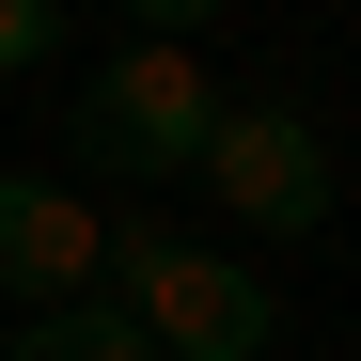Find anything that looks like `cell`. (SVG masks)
Returning a JSON list of instances; mask_svg holds the SVG:
<instances>
[{
  "label": "cell",
  "mask_w": 361,
  "mask_h": 361,
  "mask_svg": "<svg viewBox=\"0 0 361 361\" xmlns=\"http://www.w3.org/2000/svg\"><path fill=\"white\" fill-rule=\"evenodd\" d=\"M79 157L94 173H126V189H189L204 173V142H220V79H204V47H110V63L79 79Z\"/></svg>",
  "instance_id": "obj_1"
},
{
  "label": "cell",
  "mask_w": 361,
  "mask_h": 361,
  "mask_svg": "<svg viewBox=\"0 0 361 361\" xmlns=\"http://www.w3.org/2000/svg\"><path fill=\"white\" fill-rule=\"evenodd\" d=\"M110 283H126V314H142L157 361H267V330H283V298L235 252L173 235V220H110Z\"/></svg>",
  "instance_id": "obj_2"
},
{
  "label": "cell",
  "mask_w": 361,
  "mask_h": 361,
  "mask_svg": "<svg viewBox=\"0 0 361 361\" xmlns=\"http://www.w3.org/2000/svg\"><path fill=\"white\" fill-rule=\"evenodd\" d=\"M204 189L235 235H314L330 220V142H314V110H283V94H220V142H204Z\"/></svg>",
  "instance_id": "obj_3"
},
{
  "label": "cell",
  "mask_w": 361,
  "mask_h": 361,
  "mask_svg": "<svg viewBox=\"0 0 361 361\" xmlns=\"http://www.w3.org/2000/svg\"><path fill=\"white\" fill-rule=\"evenodd\" d=\"M94 283H110V220L63 173H0V298H16V314H63Z\"/></svg>",
  "instance_id": "obj_4"
},
{
  "label": "cell",
  "mask_w": 361,
  "mask_h": 361,
  "mask_svg": "<svg viewBox=\"0 0 361 361\" xmlns=\"http://www.w3.org/2000/svg\"><path fill=\"white\" fill-rule=\"evenodd\" d=\"M0 361H157V345H142V314H126V298H63V314H32Z\"/></svg>",
  "instance_id": "obj_5"
},
{
  "label": "cell",
  "mask_w": 361,
  "mask_h": 361,
  "mask_svg": "<svg viewBox=\"0 0 361 361\" xmlns=\"http://www.w3.org/2000/svg\"><path fill=\"white\" fill-rule=\"evenodd\" d=\"M47 32H63V0H0V79H16V63H47Z\"/></svg>",
  "instance_id": "obj_6"
},
{
  "label": "cell",
  "mask_w": 361,
  "mask_h": 361,
  "mask_svg": "<svg viewBox=\"0 0 361 361\" xmlns=\"http://www.w3.org/2000/svg\"><path fill=\"white\" fill-rule=\"evenodd\" d=\"M142 16V47H189V32H220V0H126Z\"/></svg>",
  "instance_id": "obj_7"
},
{
  "label": "cell",
  "mask_w": 361,
  "mask_h": 361,
  "mask_svg": "<svg viewBox=\"0 0 361 361\" xmlns=\"http://www.w3.org/2000/svg\"><path fill=\"white\" fill-rule=\"evenodd\" d=\"M267 361H283V345H267Z\"/></svg>",
  "instance_id": "obj_8"
}]
</instances>
